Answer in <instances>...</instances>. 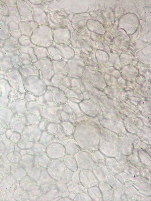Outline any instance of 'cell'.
I'll return each mask as SVG.
<instances>
[{"label": "cell", "instance_id": "6da1fadb", "mask_svg": "<svg viewBox=\"0 0 151 201\" xmlns=\"http://www.w3.org/2000/svg\"><path fill=\"white\" fill-rule=\"evenodd\" d=\"M20 54L17 46L8 40H2L0 46V70L8 72L12 69L16 64L20 65Z\"/></svg>", "mask_w": 151, "mask_h": 201}, {"label": "cell", "instance_id": "7a4b0ae2", "mask_svg": "<svg viewBox=\"0 0 151 201\" xmlns=\"http://www.w3.org/2000/svg\"><path fill=\"white\" fill-rule=\"evenodd\" d=\"M27 173V175L32 178L37 184L42 187L56 183V181L49 174L47 168L37 166Z\"/></svg>", "mask_w": 151, "mask_h": 201}, {"label": "cell", "instance_id": "3957f363", "mask_svg": "<svg viewBox=\"0 0 151 201\" xmlns=\"http://www.w3.org/2000/svg\"><path fill=\"white\" fill-rule=\"evenodd\" d=\"M66 167L61 159H51L47 167L50 175L57 181L63 176Z\"/></svg>", "mask_w": 151, "mask_h": 201}, {"label": "cell", "instance_id": "277c9868", "mask_svg": "<svg viewBox=\"0 0 151 201\" xmlns=\"http://www.w3.org/2000/svg\"><path fill=\"white\" fill-rule=\"evenodd\" d=\"M58 187L56 183L42 187L39 201H58L61 197L58 196Z\"/></svg>", "mask_w": 151, "mask_h": 201}, {"label": "cell", "instance_id": "5b68a950", "mask_svg": "<svg viewBox=\"0 0 151 201\" xmlns=\"http://www.w3.org/2000/svg\"><path fill=\"white\" fill-rule=\"evenodd\" d=\"M46 154L51 159H62L66 154L65 148L62 144L50 143L47 147Z\"/></svg>", "mask_w": 151, "mask_h": 201}, {"label": "cell", "instance_id": "8992f818", "mask_svg": "<svg viewBox=\"0 0 151 201\" xmlns=\"http://www.w3.org/2000/svg\"><path fill=\"white\" fill-rule=\"evenodd\" d=\"M26 102L21 99H14L12 102L10 108L14 115L20 116H24L27 113Z\"/></svg>", "mask_w": 151, "mask_h": 201}, {"label": "cell", "instance_id": "52a82bcc", "mask_svg": "<svg viewBox=\"0 0 151 201\" xmlns=\"http://www.w3.org/2000/svg\"><path fill=\"white\" fill-rule=\"evenodd\" d=\"M25 126L24 116H20L15 115L8 128H11L14 131L21 133Z\"/></svg>", "mask_w": 151, "mask_h": 201}, {"label": "cell", "instance_id": "ba28073f", "mask_svg": "<svg viewBox=\"0 0 151 201\" xmlns=\"http://www.w3.org/2000/svg\"><path fill=\"white\" fill-rule=\"evenodd\" d=\"M14 115L10 108L0 107V120L5 123L8 128Z\"/></svg>", "mask_w": 151, "mask_h": 201}, {"label": "cell", "instance_id": "9c48e42d", "mask_svg": "<svg viewBox=\"0 0 151 201\" xmlns=\"http://www.w3.org/2000/svg\"><path fill=\"white\" fill-rule=\"evenodd\" d=\"M23 157L25 158V169L26 171H29L38 166V161L36 156L28 154H25Z\"/></svg>", "mask_w": 151, "mask_h": 201}, {"label": "cell", "instance_id": "30bf717a", "mask_svg": "<svg viewBox=\"0 0 151 201\" xmlns=\"http://www.w3.org/2000/svg\"><path fill=\"white\" fill-rule=\"evenodd\" d=\"M67 168L73 172L76 171L78 166L74 155L66 154L61 159Z\"/></svg>", "mask_w": 151, "mask_h": 201}, {"label": "cell", "instance_id": "8fae6325", "mask_svg": "<svg viewBox=\"0 0 151 201\" xmlns=\"http://www.w3.org/2000/svg\"><path fill=\"white\" fill-rule=\"evenodd\" d=\"M7 140H2L0 142V152L3 153L10 154L14 150V145L11 141Z\"/></svg>", "mask_w": 151, "mask_h": 201}, {"label": "cell", "instance_id": "7c38bea8", "mask_svg": "<svg viewBox=\"0 0 151 201\" xmlns=\"http://www.w3.org/2000/svg\"><path fill=\"white\" fill-rule=\"evenodd\" d=\"M42 187L37 184L32 185L26 189L25 191L30 196H40L41 194Z\"/></svg>", "mask_w": 151, "mask_h": 201}, {"label": "cell", "instance_id": "4fadbf2b", "mask_svg": "<svg viewBox=\"0 0 151 201\" xmlns=\"http://www.w3.org/2000/svg\"><path fill=\"white\" fill-rule=\"evenodd\" d=\"M14 99V96L10 94L2 95L0 97V106L10 108L11 103Z\"/></svg>", "mask_w": 151, "mask_h": 201}, {"label": "cell", "instance_id": "5bb4252c", "mask_svg": "<svg viewBox=\"0 0 151 201\" xmlns=\"http://www.w3.org/2000/svg\"><path fill=\"white\" fill-rule=\"evenodd\" d=\"M64 146L66 154L74 155L78 152L77 144L72 141H70L67 142L64 145Z\"/></svg>", "mask_w": 151, "mask_h": 201}, {"label": "cell", "instance_id": "9a60e30c", "mask_svg": "<svg viewBox=\"0 0 151 201\" xmlns=\"http://www.w3.org/2000/svg\"><path fill=\"white\" fill-rule=\"evenodd\" d=\"M7 72L10 79L15 82L19 83L23 79L18 68H14Z\"/></svg>", "mask_w": 151, "mask_h": 201}, {"label": "cell", "instance_id": "2e32d148", "mask_svg": "<svg viewBox=\"0 0 151 201\" xmlns=\"http://www.w3.org/2000/svg\"><path fill=\"white\" fill-rule=\"evenodd\" d=\"M10 36V31L7 25L0 24V40H8Z\"/></svg>", "mask_w": 151, "mask_h": 201}, {"label": "cell", "instance_id": "e0dca14e", "mask_svg": "<svg viewBox=\"0 0 151 201\" xmlns=\"http://www.w3.org/2000/svg\"><path fill=\"white\" fill-rule=\"evenodd\" d=\"M38 161V166L41 167L47 168L50 158L46 154L36 156Z\"/></svg>", "mask_w": 151, "mask_h": 201}, {"label": "cell", "instance_id": "ac0fdd59", "mask_svg": "<svg viewBox=\"0 0 151 201\" xmlns=\"http://www.w3.org/2000/svg\"><path fill=\"white\" fill-rule=\"evenodd\" d=\"M69 192L71 193L77 194L83 190L81 183H72L67 186Z\"/></svg>", "mask_w": 151, "mask_h": 201}, {"label": "cell", "instance_id": "d6986e66", "mask_svg": "<svg viewBox=\"0 0 151 201\" xmlns=\"http://www.w3.org/2000/svg\"><path fill=\"white\" fill-rule=\"evenodd\" d=\"M1 8L6 11L8 14L13 13L19 14L16 6H8L2 4Z\"/></svg>", "mask_w": 151, "mask_h": 201}, {"label": "cell", "instance_id": "ffe728a7", "mask_svg": "<svg viewBox=\"0 0 151 201\" xmlns=\"http://www.w3.org/2000/svg\"><path fill=\"white\" fill-rule=\"evenodd\" d=\"M21 20V18L19 14L13 13L8 14L5 24L11 21H14L19 24Z\"/></svg>", "mask_w": 151, "mask_h": 201}, {"label": "cell", "instance_id": "44dd1931", "mask_svg": "<svg viewBox=\"0 0 151 201\" xmlns=\"http://www.w3.org/2000/svg\"><path fill=\"white\" fill-rule=\"evenodd\" d=\"M69 193L67 185L58 187V195L61 198L68 197Z\"/></svg>", "mask_w": 151, "mask_h": 201}, {"label": "cell", "instance_id": "7402d4cb", "mask_svg": "<svg viewBox=\"0 0 151 201\" xmlns=\"http://www.w3.org/2000/svg\"><path fill=\"white\" fill-rule=\"evenodd\" d=\"M81 169L80 168H78L76 171L73 172L71 180L72 183H81L79 178V173Z\"/></svg>", "mask_w": 151, "mask_h": 201}, {"label": "cell", "instance_id": "603a6c76", "mask_svg": "<svg viewBox=\"0 0 151 201\" xmlns=\"http://www.w3.org/2000/svg\"><path fill=\"white\" fill-rule=\"evenodd\" d=\"M21 133L14 131L11 136L9 138V139L13 143H17L20 142L21 140Z\"/></svg>", "mask_w": 151, "mask_h": 201}, {"label": "cell", "instance_id": "cb8c5ba5", "mask_svg": "<svg viewBox=\"0 0 151 201\" xmlns=\"http://www.w3.org/2000/svg\"><path fill=\"white\" fill-rule=\"evenodd\" d=\"M10 31L19 30V24L13 21H11L5 24Z\"/></svg>", "mask_w": 151, "mask_h": 201}, {"label": "cell", "instance_id": "d4e9b609", "mask_svg": "<svg viewBox=\"0 0 151 201\" xmlns=\"http://www.w3.org/2000/svg\"><path fill=\"white\" fill-rule=\"evenodd\" d=\"M8 15V14L6 11L0 8V24H5Z\"/></svg>", "mask_w": 151, "mask_h": 201}, {"label": "cell", "instance_id": "484cf974", "mask_svg": "<svg viewBox=\"0 0 151 201\" xmlns=\"http://www.w3.org/2000/svg\"><path fill=\"white\" fill-rule=\"evenodd\" d=\"M8 128L7 125L0 120V134H4Z\"/></svg>", "mask_w": 151, "mask_h": 201}, {"label": "cell", "instance_id": "4316f807", "mask_svg": "<svg viewBox=\"0 0 151 201\" xmlns=\"http://www.w3.org/2000/svg\"><path fill=\"white\" fill-rule=\"evenodd\" d=\"M4 5L10 6H16L17 0H1Z\"/></svg>", "mask_w": 151, "mask_h": 201}, {"label": "cell", "instance_id": "83f0119b", "mask_svg": "<svg viewBox=\"0 0 151 201\" xmlns=\"http://www.w3.org/2000/svg\"><path fill=\"white\" fill-rule=\"evenodd\" d=\"M8 81L12 88L18 90L19 82H15L10 78Z\"/></svg>", "mask_w": 151, "mask_h": 201}, {"label": "cell", "instance_id": "f1b7e54d", "mask_svg": "<svg viewBox=\"0 0 151 201\" xmlns=\"http://www.w3.org/2000/svg\"><path fill=\"white\" fill-rule=\"evenodd\" d=\"M11 36L18 39V40L21 36L19 30H14L10 31Z\"/></svg>", "mask_w": 151, "mask_h": 201}, {"label": "cell", "instance_id": "f546056e", "mask_svg": "<svg viewBox=\"0 0 151 201\" xmlns=\"http://www.w3.org/2000/svg\"><path fill=\"white\" fill-rule=\"evenodd\" d=\"M25 93H22L18 91L16 94L14 96V99H21L24 100Z\"/></svg>", "mask_w": 151, "mask_h": 201}, {"label": "cell", "instance_id": "4dcf8cb0", "mask_svg": "<svg viewBox=\"0 0 151 201\" xmlns=\"http://www.w3.org/2000/svg\"><path fill=\"white\" fill-rule=\"evenodd\" d=\"M18 91L22 93H26V91L24 85L23 80L19 83Z\"/></svg>", "mask_w": 151, "mask_h": 201}, {"label": "cell", "instance_id": "1f68e13d", "mask_svg": "<svg viewBox=\"0 0 151 201\" xmlns=\"http://www.w3.org/2000/svg\"><path fill=\"white\" fill-rule=\"evenodd\" d=\"M11 44L18 47V40L10 36L8 40Z\"/></svg>", "mask_w": 151, "mask_h": 201}, {"label": "cell", "instance_id": "d6a6232c", "mask_svg": "<svg viewBox=\"0 0 151 201\" xmlns=\"http://www.w3.org/2000/svg\"><path fill=\"white\" fill-rule=\"evenodd\" d=\"M14 132V131L12 128H8L5 133L7 139H9Z\"/></svg>", "mask_w": 151, "mask_h": 201}, {"label": "cell", "instance_id": "836d02e7", "mask_svg": "<svg viewBox=\"0 0 151 201\" xmlns=\"http://www.w3.org/2000/svg\"><path fill=\"white\" fill-rule=\"evenodd\" d=\"M77 194L70 193L68 197L72 201H73Z\"/></svg>", "mask_w": 151, "mask_h": 201}, {"label": "cell", "instance_id": "e575fe53", "mask_svg": "<svg viewBox=\"0 0 151 201\" xmlns=\"http://www.w3.org/2000/svg\"><path fill=\"white\" fill-rule=\"evenodd\" d=\"M17 91L18 90L14 89L12 88L9 94L12 95L14 96L17 93Z\"/></svg>", "mask_w": 151, "mask_h": 201}, {"label": "cell", "instance_id": "d590c367", "mask_svg": "<svg viewBox=\"0 0 151 201\" xmlns=\"http://www.w3.org/2000/svg\"><path fill=\"white\" fill-rule=\"evenodd\" d=\"M58 201H72L68 197L61 198Z\"/></svg>", "mask_w": 151, "mask_h": 201}, {"label": "cell", "instance_id": "8d00e7d4", "mask_svg": "<svg viewBox=\"0 0 151 201\" xmlns=\"http://www.w3.org/2000/svg\"><path fill=\"white\" fill-rule=\"evenodd\" d=\"M3 135L0 134V142L3 140Z\"/></svg>", "mask_w": 151, "mask_h": 201}, {"label": "cell", "instance_id": "74e56055", "mask_svg": "<svg viewBox=\"0 0 151 201\" xmlns=\"http://www.w3.org/2000/svg\"><path fill=\"white\" fill-rule=\"evenodd\" d=\"M2 3L1 2V0H0V8H1L2 6Z\"/></svg>", "mask_w": 151, "mask_h": 201}, {"label": "cell", "instance_id": "f35d334b", "mask_svg": "<svg viewBox=\"0 0 151 201\" xmlns=\"http://www.w3.org/2000/svg\"><path fill=\"white\" fill-rule=\"evenodd\" d=\"M2 92H1V90L0 88V97L2 96Z\"/></svg>", "mask_w": 151, "mask_h": 201}, {"label": "cell", "instance_id": "ab89813d", "mask_svg": "<svg viewBox=\"0 0 151 201\" xmlns=\"http://www.w3.org/2000/svg\"><path fill=\"white\" fill-rule=\"evenodd\" d=\"M0 45H1V42H0Z\"/></svg>", "mask_w": 151, "mask_h": 201}, {"label": "cell", "instance_id": "60d3db41", "mask_svg": "<svg viewBox=\"0 0 151 201\" xmlns=\"http://www.w3.org/2000/svg\"></svg>", "mask_w": 151, "mask_h": 201}, {"label": "cell", "instance_id": "b9f144b4", "mask_svg": "<svg viewBox=\"0 0 151 201\" xmlns=\"http://www.w3.org/2000/svg\"></svg>", "mask_w": 151, "mask_h": 201}]
</instances>
